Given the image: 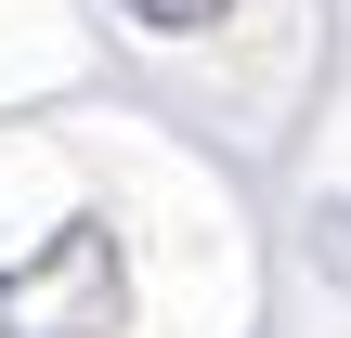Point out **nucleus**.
Masks as SVG:
<instances>
[{"mask_svg":"<svg viewBox=\"0 0 351 338\" xmlns=\"http://www.w3.org/2000/svg\"><path fill=\"white\" fill-rule=\"evenodd\" d=\"M117 313H130V261L104 221H65L39 261L0 274V338H117Z\"/></svg>","mask_w":351,"mask_h":338,"instance_id":"obj_1","label":"nucleus"},{"mask_svg":"<svg viewBox=\"0 0 351 338\" xmlns=\"http://www.w3.org/2000/svg\"><path fill=\"white\" fill-rule=\"evenodd\" d=\"M313 261L351 287V195H326V208H313Z\"/></svg>","mask_w":351,"mask_h":338,"instance_id":"obj_2","label":"nucleus"},{"mask_svg":"<svg viewBox=\"0 0 351 338\" xmlns=\"http://www.w3.org/2000/svg\"><path fill=\"white\" fill-rule=\"evenodd\" d=\"M117 13H130V26H169V39H182V26H221V0H117Z\"/></svg>","mask_w":351,"mask_h":338,"instance_id":"obj_3","label":"nucleus"}]
</instances>
